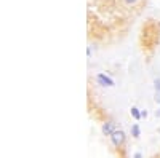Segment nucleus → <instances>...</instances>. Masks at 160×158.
Listing matches in <instances>:
<instances>
[{
    "label": "nucleus",
    "instance_id": "obj_1",
    "mask_svg": "<svg viewBox=\"0 0 160 158\" xmlns=\"http://www.w3.org/2000/svg\"><path fill=\"white\" fill-rule=\"evenodd\" d=\"M88 37L98 43H112L127 35L149 0H87Z\"/></svg>",
    "mask_w": 160,
    "mask_h": 158
},
{
    "label": "nucleus",
    "instance_id": "obj_2",
    "mask_svg": "<svg viewBox=\"0 0 160 158\" xmlns=\"http://www.w3.org/2000/svg\"><path fill=\"white\" fill-rule=\"evenodd\" d=\"M160 40V21L148 19L141 29V46L144 53H152Z\"/></svg>",
    "mask_w": 160,
    "mask_h": 158
},
{
    "label": "nucleus",
    "instance_id": "obj_3",
    "mask_svg": "<svg viewBox=\"0 0 160 158\" xmlns=\"http://www.w3.org/2000/svg\"><path fill=\"white\" fill-rule=\"evenodd\" d=\"M111 142H112V147L117 150H123L127 146V134L123 133L122 129H115L114 133L109 136Z\"/></svg>",
    "mask_w": 160,
    "mask_h": 158
},
{
    "label": "nucleus",
    "instance_id": "obj_4",
    "mask_svg": "<svg viewBox=\"0 0 160 158\" xmlns=\"http://www.w3.org/2000/svg\"><path fill=\"white\" fill-rule=\"evenodd\" d=\"M130 133H131V136L135 137V139H138V137L141 136V129H139V125H138V123L131 125V129H130Z\"/></svg>",
    "mask_w": 160,
    "mask_h": 158
},
{
    "label": "nucleus",
    "instance_id": "obj_5",
    "mask_svg": "<svg viewBox=\"0 0 160 158\" xmlns=\"http://www.w3.org/2000/svg\"><path fill=\"white\" fill-rule=\"evenodd\" d=\"M130 113L133 115V118H135V120H136V122H139V120H141V118H142V117H141V110H139L138 107H131V110H130Z\"/></svg>",
    "mask_w": 160,
    "mask_h": 158
}]
</instances>
